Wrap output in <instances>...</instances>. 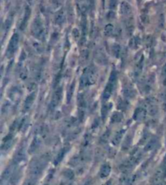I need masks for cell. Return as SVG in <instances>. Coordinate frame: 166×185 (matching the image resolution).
Returning <instances> with one entry per match:
<instances>
[{"label":"cell","instance_id":"cell-14","mask_svg":"<svg viewBox=\"0 0 166 185\" xmlns=\"http://www.w3.org/2000/svg\"><path fill=\"white\" fill-rule=\"evenodd\" d=\"M161 171L163 172L164 175H166V155L164 158V161H163V164L162 167H161Z\"/></svg>","mask_w":166,"mask_h":185},{"label":"cell","instance_id":"cell-1","mask_svg":"<svg viewBox=\"0 0 166 185\" xmlns=\"http://www.w3.org/2000/svg\"><path fill=\"white\" fill-rule=\"evenodd\" d=\"M117 80V74L115 72H112V74L110 75V78H109V80L107 84L106 88H105V91H104V94H103V98L104 99H108L111 96L112 93H113V90H114L115 83H116Z\"/></svg>","mask_w":166,"mask_h":185},{"label":"cell","instance_id":"cell-15","mask_svg":"<svg viewBox=\"0 0 166 185\" xmlns=\"http://www.w3.org/2000/svg\"><path fill=\"white\" fill-rule=\"evenodd\" d=\"M116 0H110V7L112 8H113L116 6Z\"/></svg>","mask_w":166,"mask_h":185},{"label":"cell","instance_id":"cell-11","mask_svg":"<svg viewBox=\"0 0 166 185\" xmlns=\"http://www.w3.org/2000/svg\"><path fill=\"white\" fill-rule=\"evenodd\" d=\"M105 34H106V35H108V36L111 35V34L113 33V26L111 25V24H108V25L105 27Z\"/></svg>","mask_w":166,"mask_h":185},{"label":"cell","instance_id":"cell-2","mask_svg":"<svg viewBox=\"0 0 166 185\" xmlns=\"http://www.w3.org/2000/svg\"><path fill=\"white\" fill-rule=\"evenodd\" d=\"M32 33L33 36L37 38H42L44 35V28L42 25V20L39 18H37L33 22V25L32 27Z\"/></svg>","mask_w":166,"mask_h":185},{"label":"cell","instance_id":"cell-4","mask_svg":"<svg viewBox=\"0 0 166 185\" xmlns=\"http://www.w3.org/2000/svg\"><path fill=\"white\" fill-rule=\"evenodd\" d=\"M18 42H19V36H18L17 33H15L13 36L11 38L10 42H9V45H8V53L9 54H13L15 52V50H16V48L18 46Z\"/></svg>","mask_w":166,"mask_h":185},{"label":"cell","instance_id":"cell-6","mask_svg":"<svg viewBox=\"0 0 166 185\" xmlns=\"http://www.w3.org/2000/svg\"><path fill=\"white\" fill-rule=\"evenodd\" d=\"M61 98H62V90L59 89V90H58L57 91L54 93V94H53V99H52V102H51V105L53 106V107L58 105V103L59 102Z\"/></svg>","mask_w":166,"mask_h":185},{"label":"cell","instance_id":"cell-3","mask_svg":"<svg viewBox=\"0 0 166 185\" xmlns=\"http://www.w3.org/2000/svg\"><path fill=\"white\" fill-rule=\"evenodd\" d=\"M95 75H94V72L93 70H92L91 68L86 70L85 73L83 74V77H82L81 83L84 85H90V84L93 83L94 81V79H95Z\"/></svg>","mask_w":166,"mask_h":185},{"label":"cell","instance_id":"cell-7","mask_svg":"<svg viewBox=\"0 0 166 185\" xmlns=\"http://www.w3.org/2000/svg\"><path fill=\"white\" fill-rule=\"evenodd\" d=\"M111 171V168L109 165H103L101 168V171H100V174H101V177H106L107 175H109V172Z\"/></svg>","mask_w":166,"mask_h":185},{"label":"cell","instance_id":"cell-8","mask_svg":"<svg viewBox=\"0 0 166 185\" xmlns=\"http://www.w3.org/2000/svg\"><path fill=\"white\" fill-rule=\"evenodd\" d=\"M145 114H146V112H145L144 109L138 108L136 111H135V114H134V119L137 120H142V119H143V118H144Z\"/></svg>","mask_w":166,"mask_h":185},{"label":"cell","instance_id":"cell-9","mask_svg":"<svg viewBox=\"0 0 166 185\" xmlns=\"http://www.w3.org/2000/svg\"><path fill=\"white\" fill-rule=\"evenodd\" d=\"M121 11L123 14H128L131 12V7L127 3H123L121 5Z\"/></svg>","mask_w":166,"mask_h":185},{"label":"cell","instance_id":"cell-12","mask_svg":"<svg viewBox=\"0 0 166 185\" xmlns=\"http://www.w3.org/2000/svg\"><path fill=\"white\" fill-rule=\"evenodd\" d=\"M63 14L62 13V12H60V13H58V14L57 15V16H56V22H57L58 24H62L63 21Z\"/></svg>","mask_w":166,"mask_h":185},{"label":"cell","instance_id":"cell-16","mask_svg":"<svg viewBox=\"0 0 166 185\" xmlns=\"http://www.w3.org/2000/svg\"><path fill=\"white\" fill-rule=\"evenodd\" d=\"M162 75L166 77V64L164 66V68L162 69Z\"/></svg>","mask_w":166,"mask_h":185},{"label":"cell","instance_id":"cell-17","mask_svg":"<svg viewBox=\"0 0 166 185\" xmlns=\"http://www.w3.org/2000/svg\"><path fill=\"white\" fill-rule=\"evenodd\" d=\"M164 85H166V77L164 78Z\"/></svg>","mask_w":166,"mask_h":185},{"label":"cell","instance_id":"cell-5","mask_svg":"<svg viewBox=\"0 0 166 185\" xmlns=\"http://www.w3.org/2000/svg\"><path fill=\"white\" fill-rule=\"evenodd\" d=\"M91 1L90 0H77V5L79 11L82 12H85L90 7Z\"/></svg>","mask_w":166,"mask_h":185},{"label":"cell","instance_id":"cell-13","mask_svg":"<svg viewBox=\"0 0 166 185\" xmlns=\"http://www.w3.org/2000/svg\"><path fill=\"white\" fill-rule=\"evenodd\" d=\"M121 119H122V116H121L119 113H115L113 116V117H112V120H113V122L120 121Z\"/></svg>","mask_w":166,"mask_h":185},{"label":"cell","instance_id":"cell-10","mask_svg":"<svg viewBox=\"0 0 166 185\" xmlns=\"http://www.w3.org/2000/svg\"><path fill=\"white\" fill-rule=\"evenodd\" d=\"M33 98H34V95H31L28 97V99L26 100V102H25V108L26 109H28V108L31 106L33 102Z\"/></svg>","mask_w":166,"mask_h":185}]
</instances>
